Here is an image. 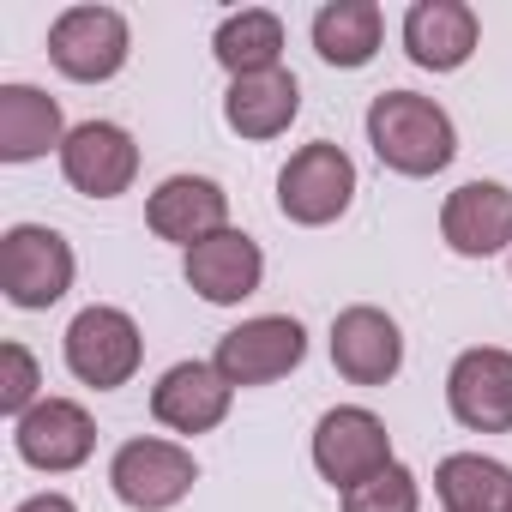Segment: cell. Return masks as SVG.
Wrapping results in <instances>:
<instances>
[{"instance_id": "6da1fadb", "label": "cell", "mask_w": 512, "mask_h": 512, "mask_svg": "<svg viewBox=\"0 0 512 512\" xmlns=\"http://www.w3.org/2000/svg\"><path fill=\"white\" fill-rule=\"evenodd\" d=\"M368 145L392 175L428 181L458 157V127L434 97L416 91H380L368 103Z\"/></svg>"}, {"instance_id": "7a4b0ae2", "label": "cell", "mask_w": 512, "mask_h": 512, "mask_svg": "<svg viewBox=\"0 0 512 512\" xmlns=\"http://www.w3.org/2000/svg\"><path fill=\"white\" fill-rule=\"evenodd\" d=\"M73 247L61 229L49 223H13L7 235H0V290H7L13 308L37 314V308H55L67 290H73Z\"/></svg>"}, {"instance_id": "3957f363", "label": "cell", "mask_w": 512, "mask_h": 512, "mask_svg": "<svg viewBox=\"0 0 512 512\" xmlns=\"http://www.w3.org/2000/svg\"><path fill=\"white\" fill-rule=\"evenodd\" d=\"M350 199H356V163H350V151L332 145V139L302 145V151L284 163V175H278V211H284L290 223H302V229L338 223V217L350 211Z\"/></svg>"}, {"instance_id": "277c9868", "label": "cell", "mask_w": 512, "mask_h": 512, "mask_svg": "<svg viewBox=\"0 0 512 512\" xmlns=\"http://www.w3.org/2000/svg\"><path fill=\"white\" fill-rule=\"evenodd\" d=\"M386 464H398V458H392V434H386V422H380L368 404H338V410L320 416V428H314V470H320L338 494L362 488V482L380 476Z\"/></svg>"}, {"instance_id": "5b68a950", "label": "cell", "mask_w": 512, "mask_h": 512, "mask_svg": "<svg viewBox=\"0 0 512 512\" xmlns=\"http://www.w3.org/2000/svg\"><path fill=\"white\" fill-rule=\"evenodd\" d=\"M302 356H308L302 320H290V314H260V320H241L235 332L217 338L211 368H217L229 386H272V380L296 374Z\"/></svg>"}, {"instance_id": "8992f818", "label": "cell", "mask_w": 512, "mask_h": 512, "mask_svg": "<svg viewBox=\"0 0 512 512\" xmlns=\"http://www.w3.org/2000/svg\"><path fill=\"white\" fill-rule=\"evenodd\" d=\"M193 482H199L193 452L175 440H157V434H139L109 458V488L133 512H169L175 500H187Z\"/></svg>"}, {"instance_id": "52a82bcc", "label": "cell", "mask_w": 512, "mask_h": 512, "mask_svg": "<svg viewBox=\"0 0 512 512\" xmlns=\"http://www.w3.org/2000/svg\"><path fill=\"white\" fill-rule=\"evenodd\" d=\"M127 55H133V31L115 7H67L49 25V61L79 85L115 79L127 67Z\"/></svg>"}, {"instance_id": "ba28073f", "label": "cell", "mask_w": 512, "mask_h": 512, "mask_svg": "<svg viewBox=\"0 0 512 512\" xmlns=\"http://www.w3.org/2000/svg\"><path fill=\"white\" fill-rule=\"evenodd\" d=\"M139 362H145V338H139L127 308H103L97 302V308H85L67 326V368H73V380H85L97 392H115V386H127L139 374Z\"/></svg>"}, {"instance_id": "9c48e42d", "label": "cell", "mask_w": 512, "mask_h": 512, "mask_svg": "<svg viewBox=\"0 0 512 512\" xmlns=\"http://www.w3.org/2000/svg\"><path fill=\"white\" fill-rule=\"evenodd\" d=\"M446 410L470 434H512V350L476 344L446 374Z\"/></svg>"}, {"instance_id": "30bf717a", "label": "cell", "mask_w": 512, "mask_h": 512, "mask_svg": "<svg viewBox=\"0 0 512 512\" xmlns=\"http://www.w3.org/2000/svg\"><path fill=\"white\" fill-rule=\"evenodd\" d=\"M61 175L85 199H121L139 175V145L115 121H79L61 145Z\"/></svg>"}, {"instance_id": "8fae6325", "label": "cell", "mask_w": 512, "mask_h": 512, "mask_svg": "<svg viewBox=\"0 0 512 512\" xmlns=\"http://www.w3.org/2000/svg\"><path fill=\"white\" fill-rule=\"evenodd\" d=\"M13 446L31 470H49V476H67L79 470L91 452H97V422L85 404L73 398H43L37 410H25L13 422Z\"/></svg>"}, {"instance_id": "7c38bea8", "label": "cell", "mask_w": 512, "mask_h": 512, "mask_svg": "<svg viewBox=\"0 0 512 512\" xmlns=\"http://www.w3.org/2000/svg\"><path fill=\"white\" fill-rule=\"evenodd\" d=\"M332 368L350 380V386H386L398 368H404V332L386 308H344L332 320Z\"/></svg>"}, {"instance_id": "4fadbf2b", "label": "cell", "mask_w": 512, "mask_h": 512, "mask_svg": "<svg viewBox=\"0 0 512 512\" xmlns=\"http://www.w3.org/2000/svg\"><path fill=\"white\" fill-rule=\"evenodd\" d=\"M181 272H187V284H193L199 302H211V308H235V302H247L253 290H260V278H266V253H260V241H253V235L223 229V235L187 247Z\"/></svg>"}, {"instance_id": "5bb4252c", "label": "cell", "mask_w": 512, "mask_h": 512, "mask_svg": "<svg viewBox=\"0 0 512 512\" xmlns=\"http://www.w3.org/2000/svg\"><path fill=\"white\" fill-rule=\"evenodd\" d=\"M145 223L157 241H175V247H199L211 235L229 229V193L211 181V175H169L151 199H145Z\"/></svg>"}, {"instance_id": "9a60e30c", "label": "cell", "mask_w": 512, "mask_h": 512, "mask_svg": "<svg viewBox=\"0 0 512 512\" xmlns=\"http://www.w3.org/2000/svg\"><path fill=\"white\" fill-rule=\"evenodd\" d=\"M440 235L464 260H488V253L512 247V187L500 181H464L440 205Z\"/></svg>"}, {"instance_id": "2e32d148", "label": "cell", "mask_w": 512, "mask_h": 512, "mask_svg": "<svg viewBox=\"0 0 512 512\" xmlns=\"http://www.w3.org/2000/svg\"><path fill=\"white\" fill-rule=\"evenodd\" d=\"M229 398H235V386L211 362H175L151 386V416L175 434H211L229 416Z\"/></svg>"}, {"instance_id": "e0dca14e", "label": "cell", "mask_w": 512, "mask_h": 512, "mask_svg": "<svg viewBox=\"0 0 512 512\" xmlns=\"http://www.w3.org/2000/svg\"><path fill=\"white\" fill-rule=\"evenodd\" d=\"M476 13L464 0H416L404 13V55L428 73H458L470 55H476Z\"/></svg>"}, {"instance_id": "ac0fdd59", "label": "cell", "mask_w": 512, "mask_h": 512, "mask_svg": "<svg viewBox=\"0 0 512 512\" xmlns=\"http://www.w3.org/2000/svg\"><path fill=\"white\" fill-rule=\"evenodd\" d=\"M296 115H302V85L284 67L229 79V91H223V121L241 139H278V133H290Z\"/></svg>"}, {"instance_id": "d6986e66", "label": "cell", "mask_w": 512, "mask_h": 512, "mask_svg": "<svg viewBox=\"0 0 512 512\" xmlns=\"http://www.w3.org/2000/svg\"><path fill=\"white\" fill-rule=\"evenodd\" d=\"M55 145H67L61 103L37 85H0V163H37Z\"/></svg>"}, {"instance_id": "ffe728a7", "label": "cell", "mask_w": 512, "mask_h": 512, "mask_svg": "<svg viewBox=\"0 0 512 512\" xmlns=\"http://www.w3.org/2000/svg\"><path fill=\"white\" fill-rule=\"evenodd\" d=\"M211 55L229 79H247V73H272L284 67V19L266 13V7H241L217 25L211 37Z\"/></svg>"}, {"instance_id": "44dd1931", "label": "cell", "mask_w": 512, "mask_h": 512, "mask_svg": "<svg viewBox=\"0 0 512 512\" xmlns=\"http://www.w3.org/2000/svg\"><path fill=\"white\" fill-rule=\"evenodd\" d=\"M434 494L446 512H512V470L482 452H452L434 464Z\"/></svg>"}, {"instance_id": "7402d4cb", "label": "cell", "mask_w": 512, "mask_h": 512, "mask_svg": "<svg viewBox=\"0 0 512 512\" xmlns=\"http://www.w3.org/2000/svg\"><path fill=\"white\" fill-rule=\"evenodd\" d=\"M380 7L374 0H326L314 13V49L326 67H368L380 55Z\"/></svg>"}, {"instance_id": "603a6c76", "label": "cell", "mask_w": 512, "mask_h": 512, "mask_svg": "<svg viewBox=\"0 0 512 512\" xmlns=\"http://www.w3.org/2000/svg\"><path fill=\"white\" fill-rule=\"evenodd\" d=\"M416 506H422V488H416L410 464H386L380 476H368L362 488L344 494V512H416Z\"/></svg>"}, {"instance_id": "cb8c5ba5", "label": "cell", "mask_w": 512, "mask_h": 512, "mask_svg": "<svg viewBox=\"0 0 512 512\" xmlns=\"http://www.w3.org/2000/svg\"><path fill=\"white\" fill-rule=\"evenodd\" d=\"M37 386H43L37 356H31L25 344H0V410L19 422L25 410H37V404H43V398H37Z\"/></svg>"}, {"instance_id": "d4e9b609", "label": "cell", "mask_w": 512, "mask_h": 512, "mask_svg": "<svg viewBox=\"0 0 512 512\" xmlns=\"http://www.w3.org/2000/svg\"><path fill=\"white\" fill-rule=\"evenodd\" d=\"M19 512H79V506H73L67 494H31V500H25Z\"/></svg>"}]
</instances>
